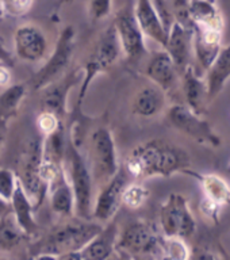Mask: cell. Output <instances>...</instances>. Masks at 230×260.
<instances>
[{
    "instance_id": "7",
    "label": "cell",
    "mask_w": 230,
    "mask_h": 260,
    "mask_svg": "<svg viewBox=\"0 0 230 260\" xmlns=\"http://www.w3.org/2000/svg\"><path fill=\"white\" fill-rule=\"evenodd\" d=\"M42 160V138L31 137L24 142L16 158L15 174L28 197L38 210L48 198V187L41 178L40 168Z\"/></svg>"
},
{
    "instance_id": "37",
    "label": "cell",
    "mask_w": 230,
    "mask_h": 260,
    "mask_svg": "<svg viewBox=\"0 0 230 260\" xmlns=\"http://www.w3.org/2000/svg\"><path fill=\"white\" fill-rule=\"evenodd\" d=\"M0 62L8 65V67H14V56L8 50V48L6 46V44H4V41L2 38H0Z\"/></svg>"
},
{
    "instance_id": "12",
    "label": "cell",
    "mask_w": 230,
    "mask_h": 260,
    "mask_svg": "<svg viewBox=\"0 0 230 260\" xmlns=\"http://www.w3.org/2000/svg\"><path fill=\"white\" fill-rule=\"evenodd\" d=\"M129 179L121 166L114 178L99 187L97 194L93 197L91 219L99 223H106L115 218L122 206V192L129 183Z\"/></svg>"
},
{
    "instance_id": "42",
    "label": "cell",
    "mask_w": 230,
    "mask_h": 260,
    "mask_svg": "<svg viewBox=\"0 0 230 260\" xmlns=\"http://www.w3.org/2000/svg\"><path fill=\"white\" fill-rule=\"evenodd\" d=\"M229 171H230V166H229Z\"/></svg>"
},
{
    "instance_id": "33",
    "label": "cell",
    "mask_w": 230,
    "mask_h": 260,
    "mask_svg": "<svg viewBox=\"0 0 230 260\" xmlns=\"http://www.w3.org/2000/svg\"><path fill=\"white\" fill-rule=\"evenodd\" d=\"M111 10H113V0H88L87 2V11H88L89 19L92 22H101L109 18Z\"/></svg>"
},
{
    "instance_id": "15",
    "label": "cell",
    "mask_w": 230,
    "mask_h": 260,
    "mask_svg": "<svg viewBox=\"0 0 230 260\" xmlns=\"http://www.w3.org/2000/svg\"><path fill=\"white\" fill-rule=\"evenodd\" d=\"M222 31L221 28L201 27L192 24V48L195 61L205 75L213 61L222 48Z\"/></svg>"
},
{
    "instance_id": "2",
    "label": "cell",
    "mask_w": 230,
    "mask_h": 260,
    "mask_svg": "<svg viewBox=\"0 0 230 260\" xmlns=\"http://www.w3.org/2000/svg\"><path fill=\"white\" fill-rule=\"evenodd\" d=\"M103 223L80 217L65 218L45 236L28 245L31 259H58L67 252L79 251L101 231Z\"/></svg>"
},
{
    "instance_id": "17",
    "label": "cell",
    "mask_w": 230,
    "mask_h": 260,
    "mask_svg": "<svg viewBox=\"0 0 230 260\" xmlns=\"http://www.w3.org/2000/svg\"><path fill=\"white\" fill-rule=\"evenodd\" d=\"M164 49L172 57L179 72H182L190 64L191 49H192V24L187 26L175 19L168 30L167 45Z\"/></svg>"
},
{
    "instance_id": "18",
    "label": "cell",
    "mask_w": 230,
    "mask_h": 260,
    "mask_svg": "<svg viewBox=\"0 0 230 260\" xmlns=\"http://www.w3.org/2000/svg\"><path fill=\"white\" fill-rule=\"evenodd\" d=\"M48 198L52 211L61 218L76 217V202L72 186L69 182L67 170H62L57 175L48 187Z\"/></svg>"
},
{
    "instance_id": "19",
    "label": "cell",
    "mask_w": 230,
    "mask_h": 260,
    "mask_svg": "<svg viewBox=\"0 0 230 260\" xmlns=\"http://www.w3.org/2000/svg\"><path fill=\"white\" fill-rule=\"evenodd\" d=\"M118 235H119V226L117 223V218L103 223L101 231L81 248L83 259L105 260L111 257L117 247Z\"/></svg>"
},
{
    "instance_id": "16",
    "label": "cell",
    "mask_w": 230,
    "mask_h": 260,
    "mask_svg": "<svg viewBox=\"0 0 230 260\" xmlns=\"http://www.w3.org/2000/svg\"><path fill=\"white\" fill-rule=\"evenodd\" d=\"M145 76L150 83L160 87L167 93L176 87L180 72L168 52L161 49L149 57L145 67Z\"/></svg>"
},
{
    "instance_id": "28",
    "label": "cell",
    "mask_w": 230,
    "mask_h": 260,
    "mask_svg": "<svg viewBox=\"0 0 230 260\" xmlns=\"http://www.w3.org/2000/svg\"><path fill=\"white\" fill-rule=\"evenodd\" d=\"M67 146H68V134H67V126L62 123L53 133L42 137V158L46 161L62 166L65 162Z\"/></svg>"
},
{
    "instance_id": "21",
    "label": "cell",
    "mask_w": 230,
    "mask_h": 260,
    "mask_svg": "<svg viewBox=\"0 0 230 260\" xmlns=\"http://www.w3.org/2000/svg\"><path fill=\"white\" fill-rule=\"evenodd\" d=\"M133 12L144 36L154 41L162 49L166 48L168 31L164 27V24L154 8L153 2L152 0H136Z\"/></svg>"
},
{
    "instance_id": "8",
    "label": "cell",
    "mask_w": 230,
    "mask_h": 260,
    "mask_svg": "<svg viewBox=\"0 0 230 260\" xmlns=\"http://www.w3.org/2000/svg\"><path fill=\"white\" fill-rule=\"evenodd\" d=\"M75 49H76V31L73 26L69 24L61 30L56 46L53 52L46 57L45 64L32 75L31 79L26 81L28 89L31 88L38 92L45 85L64 76L72 64Z\"/></svg>"
},
{
    "instance_id": "31",
    "label": "cell",
    "mask_w": 230,
    "mask_h": 260,
    "mask_svg": "<svg viewBox=\"0 0 230 260\" xmlns=\"http://www.w3.org/2000/svg\"><path fill=\"white\" fill-rule=\"evenodd\" d=\"M191 257V249L186 240L180 237L164 236L161 241V257L160 259L187 260Z\"/></svg>"
},
{
    "instance_id": "22",
    "label": "cell",
    "mask_w": 230,
    "mask_h": 260,
    "mask_svg": "<svg viewBox=\"0 0 230 260\" xmlns=\"http://www.w3.org/2000/svg\"><path fill=\"white\" fill-rule=\"evenodd\" d=\"M10 207H11L12 215H14V218H15L20 229L28 237L36 236V233L38 232V223H37L36 219L37 209L34 206L32 199L28 197L19 180L16 183L15 190H14L11 199H10Z\"/></svg>"
},
{
    "instance_id": "4",
    "label": "cell",
    "mask_w": 230,
    "mask_h": 260,
    "mask_svg": "<svg viewBox=\"0 0 230 260\" xmlns=\"http://www.w3.org/2000/svg\"><path fill=\"white\" fill-rule=\"evenodd\" d=\"M65 170L72 186L76 202V217L91 219L93 205V178L89 162L81 146H77L68 138L67 154H65Z\"/></svg>"
},
{
    "instance_id": "20",
    "label": "cell",
    "mask_w": 230,
    "mask_h": 260,
    "mask_svg": "<svg viewBox=\"0 0 230 260\" xmlns=\"http://www.w3.org/2000/svg\"><path fill=\"white\" fill-rule=\"evenodd\" d=\"M182 89L184 96V105L188 106L192 111L199 115L206 113L209 95H207V85L205 77L196 72V69L188 64L182 72Z\"/></svg>"
},
{
    "instance_id": "41",
    "label": "cell",
    "mask_w": 230,
    "mask_h": 260,
    "mask_svg": "<svg viewBox=\"0 0 230 260\" xmlns=\"http://www.w3.org/2000/svg\"><path fill=\"white\" fill-rule=\"evenodd\" d=\"M6 15V12H4V8H3V4H2V0H0V19Z\"/></svg>"
},
{
    "instance_id": "24",
    "label": "cell",
    "mask_w": 230,
    "mask_h": 260,
    "mask_svg": "<svg viewBox=\"0 0 230 260\" xmlns=\"http://www.w3.org/2000/svg\"><path fill=\"white\" fill-rule=\"evenodd\" d=\"M184 175L192 176L196 179L202 187L203 198L209 199L211 202L217 203L219 206L226 207L230 205V184L226 179H223L218 174H199L196 171L186 170L183 172Z\"/></svg>"
},
{
    "instance_id": "27",
    "label": "cell",
    "mask_w": 230,
    "mask_h": 260,
    "mask_svg": "<svg viewBox=\"0 0 230 260\" xmlns=\"http://www.w3.org/2000/svg\"><path fill=\"white\" fill-rule=\"evenodd\" d=\"M187 14L194 26L223 30V18L214 0H188Z\"/></svg>"
},
{
    "instance_id": "25",
    "label": "cell",
    "mask_w": 230,
    "mask_h": 260,
    "mask_svg": "<svg viewBox=\"0 0 230 260\" xmlns=\"http://www.w3.org/2000/svg\"><path fill=\"white\" fill-rule=\"evenodd\" d=\"M230 79V45L222 46L205 73L209 101H214Z\"/></svg>"
},
{
    "instance_id": "5",
    "label": "cell",
    "mask_w": 230,
    "mask_h": 260,
    "mask_svg": "<svg viewBox=\"0 0 230 260\" xmlns=\"http://www.w3.org/2000/svg\"><path fill=\"white\" fill-rule=\"evenodd\" d=\"M88 162L93 183L97 187L109 182L119 171L121 164L111 129L99 126L91 132L88 137Z\"/></svg>"
},
{
    "instance_id": "36",
    "label": "cell",
    "mask_w": 230,
    "mask_h": 260,
    "mask_svg": "<svg viewBox=\"0 0 230 260\" xmlns=\"http://www.w3.org/2000/svg\"><path fill=\"white\" fill-rule=\"evenodd\" d=\"M199 210L202 213L206 218H209L211 222L218 223L219 221V214H221V210H222V207L217 205V203L211 202L209 199L203 198L199 203Z\"/></svg>"
},
{
    "instance_id": "9",
    "label": "cell",
    "mask_w": 230,
    "mask_h": 260,
    "mask_svg": "<svg viewBox=\"0 0 230 260\" xmlns=\"http://www.w3.org/2000/svg\"><path fill=\"white\" fill-rule=\"evenodd\" d=\"M158 228L164 236L188 240L196 232V219L188 199L180 192H171L158 213Z\"/></svg>"
},
{
    "instance_id": "32",
    "label": "cell",
    "mask_w": 230,
    "mask_h": 260,
    "mask_svg": "<svg viewBox=\"0 0 230 260\" xmlns=\"http://www.w3.org/2000/svg\"><path fill=\"white\" fill-rule=\"evenodd\" d=\"M62 123H64V119H61V118L58 117V115H56L54 113L45 111V110H41L36 121L37 129L40 130V133L42 134V137L53 133V132L58 129Z\"/></svg>"
},
{
    "instance_id": "38",
    "label": "cell",
    "mask_w": 230,
    "mask_h": 260,
    "mask_svg": "<svg viewBox=\"0 0 230 260\" xmlns=\"http://www.w3.org/2000/svg\"><path fill=\"white\" fill-rule=\"evenodd\" d=\"M11 67L0 62V88H6L7 85L11 84Z\"/></svg>"
},
{
    "instance_id": "30",
    "label": "cell",
    "mask_w": 230,
    "mask_h": 260,
    "mask_svg": "<svg viewBox=\"0 0 230 260\" xmlns=\"http://www.w3.org/2000/svg\"><path fill=\"white\" fill-rule=\"evenodd\" d=\"M149 197L150 191L145 184L138 180L133 183L129 182L122 192V206L127 207L130 210H138L145 205Z\"/></svg>"
},
{
    "instance_id": "26",
    "label": "cell",
    "mask_w": 230,
    "mask_h": 260,
    "mask_svg": "<svg viewBox=\"0 0 230 260\" xmlns=\"http://www.w3.org/2000/svg\"><path fill=\"white\" fill-rule=\"evenodd\" d=\"M28 92L27 83L7 85L0 93V132L7 133L10 122L16 117Z\"/></svg>"
},
{
    "instance_id": "6",
    "label": "cell",
    "mask_w": 230,
    "mask_h": 260,
    "mask_svg": "<svg viewBox=\"0 0 230 260\" xmlns=\"http://www.w3.org/2000/svg\"><path fill=\"white\" fill-rule=\"evenodd\" d=\"M164 235L152 221L137 219L119 229L115 252L126 256H153L161 257V241Z\"/></svg>"
},
{
    "instance_id": "1",
    "label": "cell",
    "mask_w": 230,
    "mask_h": 260,
    "mask_svg": "<svg viewBox=\"0 0 230 260\" xmlns=\"http://www.w3.org/2000/svg\"><path fill=\"white\" fill-rule=\"evenodd\" d=\"M122 168L130 179L170 178L191 168V157L186 149L166 140H149L134 146L126 156Z\"/></svg>"
},
{
    "instance_id": "35",
    "label": "cell",
    "mask_w": 230,
    "mask_h": 260,
    "mask_svg": "<svg viewBox=\"0 0 230 260\" xmlns=\"http://www.w3.org/2000/svg\"><path fill=\"white\" fill-rule=\"evenodd\" d=\"M6 15L23 16L31 10L34 0H2Z\"/></svg>"
},
{
    "instance_id": "3",
    "label": "cell",
    "mask_w": 230,
    "mask_h": 260,
    "mask_svg": "<svg viewBox=\"0 0 230 260\" xmlns=\"http://www.w3.org/2000/svg\"><path fill=\"white\" fill-rule=\"evenodd\" d=\"M122 54L121 45L118 41L117 31L114 24H109L103 31L99 34L97 40L95 41L91 52L85 62L80 67V83H79V92H77L76 113H80L83 103H84L88 89L92 81L99 75L107 72L113 67Z\"/></svg>"
},
{
    "instance_id": "34",
    "label": "cell",
    "mask_w": 230,
    "mask_h": 260,
    "mask_svg": "<svg viewBox=\"0 0 230 260\" xmlns=\"http://www.w3.org/2000/svg\"><path fill=\"white\" fill-rule=\"evenodd\" d=\"M16 183H18V178H16L15 171L7 167H0V197H3L10 202Z\"/></svg>"
},
{
    "instance_id": "23",
    "label": "cell",
    "mask_w": 230,
    "mask_h": 260,
    "mask_svg": "<svg viewBox=\"0 0 230 260\" xmlns=\"http://www.w3.org/2000/svg\"><path fill=\"white\" fill-rule=\"evenodd\" d=\"M166 92L153 83L144 85L132 99V113L138 118H153L166 109Z\"/></svg>"
},
{
    "instance_id": "40",
    "label": "cell",
    "mask_w": 230,
    "mask_h": 260,
    "mask_svg": "<svg viewBox=\"0 0 230 260\" xmlns=\"http://www.w3.org/2000/svg\"><path fill=\"white\" fill-rule=\"evenodd\" d=\"M4 140H6V133L4 132H0V150L3 148L4 145Z\"/></svg>"
},
{
    "instance_id": "10",
    "label": "cell",
    "mask_w": 230,
    "mask_h": 260,
    "mask_svg": "<svg viewBox=\"0 0 230 260\" xmlns=\"http://www.w3.org/2000/svg\"><path fill=\"white\" fill-rule=\"evenodd\" d=\"M167 115H168V121L175 129L192 138L198 144L209 146L221 145V137L215 133L210 122H207L203 115L192 111L184 103H176L171 106Z\"/></svg>"
},
{
    "instance_id": "29",
    "label": "cell",
    "mask_w": 230,
    "mask_h": 260,
    "mask_svg": "<svg viewBox=\"0 0 230 260\" xmlns=\"http://www.w3.org/2000/svg\"><path fill=\"white\" fill-rule=\"evenodd\" d=\"M27 239L30 237L16 223L11 209L0 215V251H14Z\"/></svg>"
},
{
    "instance_id": "11",
    "label": "cell",
    "mask_w": 230,
    "mask_h": 260,
    "mask_svg": "<svg viewBox=\"0 0 230 260\" xmlns=\"http://www.w3.org/2000/svg\"><path fill=\"white\" fill-rule=\"evenodd\" d=\"M113 24L121 45L122 54H125L126 60L130 64H136L148 54V48L145 44L146 37L138 26L133 8L127 6L122 7L115 14Z\"/></svg>"
},
{
    "instance_id": "13",
    "label": "cell",
    "mask_w": 230,
    "mask_h": 260,
    "mask_svg": "<svg viewBox=\"0 0 230 260\" xmlns=\"http://www.w3.org/2000/svg\"><path fill=\"white\" fill-rule=\"evenodd\" d=\"M48 37L38 24H20L14 31V52L19 60L40 62L48 57Z\"/></svg>"
},
{
    "instance_id": "39",
    "label": "cell",
    "mask_w": 230,
    "mask_h": 260,
    "mask_svg": "<svg viewBox=\"0 0 230 260\" xmlns=\"http://www.w3.org/2000/svg\"><path fill=\"white\" fill-rule=\"evenodd\" d=\"M11 207H10V202L7 199H4L3 197H0V215H3L4 213H7Z\"/></svg>"
},
{
    "instance_id": "14",
    "label": "cell",
    "mask_w": 230,
    "mask_h": 260,
    "mask_svg": "<svg viewBox=\"0 0 230 260\" xmlns=\"http://www.w3.org/2000/svg\"><path fill=\"white\" fill-rule=\"evenodd\" d=\"M79 71L80 69L65 73L64 76L49 83L48 85H45L44 88L38 91L41 110L54 113L61 119H64L67 115V102H68L69 92L77 83H80L77 79Z\"/></svg>"
}]
</instances>
